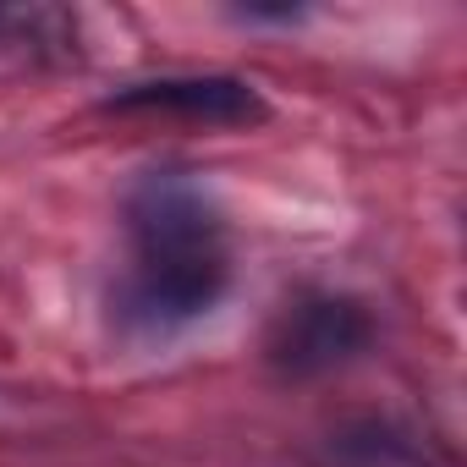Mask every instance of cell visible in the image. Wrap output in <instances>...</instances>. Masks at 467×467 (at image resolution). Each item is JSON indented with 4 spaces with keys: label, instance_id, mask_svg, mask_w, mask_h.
I'll use <instances>...</instances> for the list:
<instances>
[{
    "label": "cell",
    "instance_id": "7a4b0ae2",
    "mask_svg": "<svg viewBox=\"0 0 467 467\" xmlns=\"http://www.w3.org/2000/svg\"><path fill=\"white\" fill-rule=\"evenodd\" d=\"M374 341V319L358 297L341 292H308L286 303L265 336V358L281 379H319L347 363H358Z\"/></svg>",
    "mask_w": 467,
    "mask_h": 467
},
{
    "label": "cell",
    "instance_id": "5b68a950",
    "mask_svg": "<svg viewBox=\"0 0 467 467\" xmlns=\"http://www.w3.org/2000/svg\"><path fill=\"white\" fill-rule=\"evenodd\" d=\"M303 6H243L237 23H303Z\"/></svg>",
    "mask_w": 467,
    "mask_h": 467
},
{
    "label": "cell",
    "instance_id": "6da1fadb",
    "mask_svg": "<svg viewBox=\"0 0 467 467\" xmlns=\"http://www.w3.org/2000/svg\"><path fill=\"white\" fill-rule=\"evenodd\" d=\"M127 243L132 259L110 292V314L132 341L187 330L231 286L225 220L187 171H149L127 192Z\"/></svg>",
    "mask_w": 467,
    "mask_h": 467
},
{
    "label": "cell",
    "instance_id": "277c9868",
    "mask_svg": "<svg viewBox=\"0 0 467 467\" xmlns=\"http://www.w3.org/2000/svg\"><path fill=\"white\" fill-rule=\"evenodd\" d=\"M78 56V17L50 6H0V61H67Z\"/></svg>",
    "mask_w": 467,
    "mask_h": 467
},
{
    "label": "cell",
    "instance_id": "3957f363",
    "mask_svg": "<svg viewBox=\"0 0 467 467\" xmlns=\"http://www.w3.org/2000/svg\"><path fill=\"white\" fill-rule=\"evenodd\" d=\"M105 110L160 116V121H187V127H259V121H270V99L248 78H225V72L143 78V83L105 94Z\"/></svg>",
    "mask_w": 467,
    "mask_h": 467
}]
</instances>
